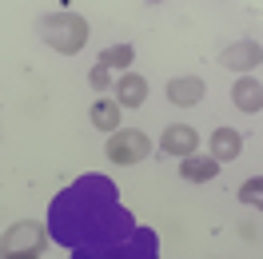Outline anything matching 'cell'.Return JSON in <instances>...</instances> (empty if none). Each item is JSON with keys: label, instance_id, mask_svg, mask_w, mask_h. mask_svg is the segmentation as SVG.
I'll return each instance as SVG.
<instances>
[{"label": "cell", "instance_id": "7c38bea8", "mask_svg": "<svg viewBox=\"0 0 263 259\" xmlns=\"http://www.w3.org/2000/svg\"><path fill=\"white\" fill-rule=\"evenodd\" d=\"M132 60H136V48L132 44H112V48L100 52V68H132Z\"/></svg>", "mask_w": 263, "mask_h": 259}, {"label": "cell", "instance_id": "9c48e42d", "mask_svg": "<svg viewBox=\"0 0 263 259\" xmlns=\"http://www.w3.org/2000/svg\"><path fill=\"white\" fill-rule=\"evenodd\" d=\"M112 88H116V104H120V108H140V104L148 100V80H144V76H136V72L120 76Z\"/></svg>", "mask_w": 263, "mask_h": 259}, {"label": "cell", "instance_id": "30bf717a", "mask_svg": "<svg viewBox=\"0 0 263 259\" xmlns=\"http://www.w3.org/2000/svg\"><path fill=\"white\" fill-rule=\"evenodd\" d=\"M180 176L187 179V183H208V179H215L219 176V163L212 160V156H187V160L180 163Z\"/></svg>", "mask_w": 263, "mask_h": 259}, {"label": "cell", "instance_id": "6da1fadb", "mask_svg": "<svg viewBox=\"0 0 263 259\" xmlns=\"http://www.w3.org/2000/svg\"><path fill=\"white\" fill-rule=\"evenodd\" d=\"M36 36H40L48 48L64 52V56H76V52H84V44H88V20H84L80 12L60 8V12H48V16L36 20Z\"/></svg>", "mask_w": 263, "mask_h": 259}, {"label": "cell", "instance_id": "7a4b0ae2", "mask_svg": "<svg viewBox=\"0 0 263 259\" xmlns=\"http://www.w3.org/2000/svg\"><path fill=\"white\" fill-rule=\"evenodd\" d=\"M48 247V227L40 219H20L0 235V259H40Z\"/></svg>", "mask_w": 263, "mask_h": 259}, {"label": "cell", "instance_id": "8fae6325", "mask_svg": "<svg viewBox=\"0 0 263 259\" xmlns=\"http://www.w3.org/2000/svg\"><path fill=\"white\" fill-rule=\"evenodd\" d=\"M88 116H92V124L100 132H120V104L116 100H96Z\"/></svg>", "mask_w": 263, "mask_h": 259}, {"label": "cell", "instance_id": "5b68a950", "mask_svg": "<svg viewBox=\"0 0 263 259\" xmlns=\"http://www.w3.org/2000/svg\"><path fill=\"white\" fill-rule=\"evenodd\" d=\"M259 60H263V48H259V40H235L228 52H223V68H235V72H251V68H259Z\"/></svg>", "mask_w": 263, "mask_h": 259}, {"label": "cell", "instance_id": "5bb4252c", "mask_svg": "<svg viewBox=\"0 0 263 259\" xmlns=\"http://www.w3.org/2000/svg\"><path fill=\"white\" fill-rule=\"evenodd\" d=\"M88 84H92L96 92H108V88H112V72L96 64V68H92V72H88Z\"/></svg>", "mask_w": 263, "mask_h": 259}, {"label": "cell", "instance_id": "3957f363", "mask_svg": "<svg viewBox=\"0 0 263 259\" xmlns=\"http://www.w3.org/2000/svg\"><path fill=\"white\" fill-rule=\"evenodd\" d=\"M152 156V140H148V132H140V128H120L108 136V160L112 163H144Z\"/></svg>", "mask_w": 263, "mask_h": 259}, {"label": "cell", "instance_id": "4fadbf2b", "mask_svg": "<svg viewBox=\"0 0 263 259\" xmlns=\"http://www.w3.org/2000/svg\"><path fill=\"white\" fill-rule=\"evenodd\" d=\"M239 199H243L247 208L263 211V176H251L247 183H239Z\"/></svg>", "mask_w": 263, "mask_h": 259}, {"label": "cell", "instance_id": "277c9868", "mask_svg": "<svg viewBox=\"0 0 263 259\" xmlns=\"http://www.w3.org/2000/svg\"><path fill=\"white\" fill-rule=\"evenodd\" d=\"M160 152L164 156H176V160H187L199 152V132L192 124H167L164 140H160Z\"/></svg>", "mask_w": 263, "mask_h": 259}, {"label": "cell", "instance_id": "ba28073f", "mask_svg": "<svg viewBox=\"0 0 263 259\" xmlns=\"http://www.w3.org/2000/svg\"><path fill=\"white\" fill-rule=\"evenodd\" d=\"M239 152H243V132H235V128H215L212 132V160L215 163H231Z\"/></svg>", "mask_w": 263, "mask_h": 259}, {"label": "cell", "instance_id": "52a82bcc", "mask_svg": "<svg viewBox=\"0 0 263 259\" xmlns=\"http://www.w3.org/2000/svg\"><path fill=\"white\" fill-rule=\"evenodd\" d=\"M231 104L239 108V112H263V84L255 76H239L235 88H231Z\"/></svg>", "mask_w": 263, "mask_h": 259}, {"label": "cell", "instance_id": "8992f818", "mask_svg": "<svg viewBox=\"0 0 263 259\" xmlns=\"http://www.w3.org/2000/svg\"><path fill=\"white\" fill-rule=\"evenodd\" d=\"M203 96H208V84L199 80V76H176V80L167 84V100L176 108H196Z\"/></svg>", "mask_w": 263, "mask_h": 259}]
</instances>
